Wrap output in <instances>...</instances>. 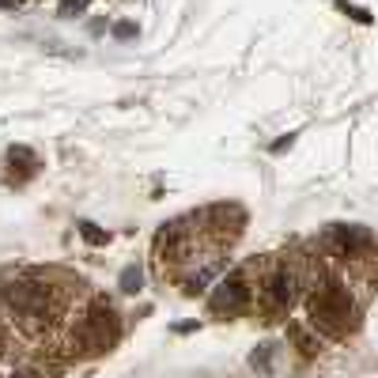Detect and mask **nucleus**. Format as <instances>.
Returning a JSON list of instances; mask_svg holds the SVG:
<instances>
[{
    "label": "nucleus",
    "mask_w": 378,
    "mask_h": 378,
    "mask_svg": "<svg viewBox=\"0 0 378 378\" xmlns=\"http://www.w3.org/2000/svg\"><path fill=\"white\" fill-rule=\"evenodd\" d=\"M238 224L242 212L227 209V204H216V209H204L201 216L167 224L155 238V253H152L159 280H174L189 295L201 291L224 265V250L238 238L242 231Z\"/></svg>",
    "instance_id": "1"
},
{
    "label": "nucleus",
    "mask_w": 378,
    "mask_h": 378,
    "mask_svg": "<svg viewBox=\"0 0 378 378\" xmlns=\"http://www.w3.org/2000/svg\"><path fill=\"white\" fill-rule=\"evenodd\" d=\"M72 291H80V284H53L46 276H23V280H11L0 291V303H4V314L11 318V325L19 333H27L34 340H46V337H57L65 333L72 322H76V310L72 314Z\"/></svg>",
    "instance_id": "2"
},
{
    "label": "nucleus",
    "mask_w": 378,
    "mask_h": 378,
    "mask_svg": "<svg viewBox=\"0 0 378 378\" xmlns=\"http://www.w3.org/2000/svg\"><path fill=\"white\" fill-rule=\"evenodd\" d=\"M117 333H121V325H117L114 307H110V303H88V307L76 314V322H72L65 345L72 352H80V356H99V352L114 348Z\"/></svg>",
    "instance_id": "3"
},
{
    "label": "nucleus",
    "mask_w": 378,
    "mask_h": 378,
    "mask_svg": "<svg viewBox=\"0 0 378 378\" xmlns=\"http://www.w3.org/2000/svg\"><path fill=\"white\" fill-rule=\"evenodd\" d=\"M310 322L314 329H322L325 337H345L356 325V303H352L348 288L340 284H318L310 291Z\"/></svg>",
    "instance_id": "4"
},
{
    "label": "nucleus",
    "mask_w": 378,
    "mask_h": 378,
    "mask_svg": "<svg viewBox=\"0 0 378 378\" xmlns=\"http://www.w3.org/2000/svg\"><path fill=\"white\" fill-rule=\"evenodd\" d=\"M253 276V265L250 269H238V273H231L224 284H219L212 291V314H242L246 307H253V291H258V280H250Z\"/></svg>",
    "instance_id": "5"
},
{
    "label": "nucleus",
    "mask_w": 378,
    "mask_h": 378,
    "mask_svg": "<svg viewBox=\"0 0 378 378\" xmlns=\"http://www.w3.org/2000/svg\"><path fill=\"white\" fill-rule=\"evenodd\" d=\"M88 4H91V0H57V16L61 19H76V16L88 11Z\"/></svg>",
    "instance_id": "6"
},
{
    "label": "nucleus",
    "mask_w": 378,
    "mask_h": 378,
    "mask_svg": "<svg viewBox=\"0 0 378 378\" xmlns=\"http://www.w3.org/2000/svg\"><path fill=\"white\" fill-rule=\"evenodd\" d=\"M121 291H129V295H132V291H140V269H137V265H129V269L121 273Z\"/></svg>",
    "instance_id": "7"
},
{
    "label": "nucleus",
    "mask_w": 378,
    "mask_h": 378,
    "mask_svg": "<svg viewBox=\"0 0 378 378\" xmlns=\"http://www.w3.org/2000/svg\"><path fill=\"white\" fill-rule=\"evenodd\" d=\"M273 352H276V345H261V352H253V367H261V371H269L273 367Z\"/></svg>",
    "instance_id": "8"
},
{
    "label": "nucleus",
    "mask_w": 378,
    "mask_h": 378,
    "mask_svg": "<svg viewBox=\"0 0 378 378\" xmlns=\"http://www.w3.org/2000/svg\"><path fill=\"white\" fill-rule=\"evenodd\" d=\"M333 4H337L340 11H348L352 19H359V23H371V16H367V11H363V8H356V4H348V0H333Z\"/></svg>",
    "instance_id": "9"
},
{
    "label": "nucleus",
    "mask_w": 378,
    "mask_h": 378,
    "mask_svg": "<svg viewBox=\"0 0 378 378\" xmlns=\"http://www.w3.org/2000/svg\"><path fill=\"white\" fill-rule=\"evenodd\" d=\"M80 231H83V238H88V242H95V246H99V242H106V235H103L95 224H80Z\"/></svg>",
    "instance_id": "10"
},
{
    "label": "nucleus",
    "mask_w": 378,
    "mask_h": 378,
    "mask_svg": "<svg viewBox=\"0 0 378 378\" xmlns=\"http://www.w3.org/2000/svg\"><path fill=\"white\" fill-rule=\"evenodd\" d=\"M137 23H117V27H114V38H137Z\"/></svg>",
    "instance_id": "11"
},
{
    "label": "nucleus",
    "mask_w": 378,
    "mask_h": 378,
    "mask_svg": "<svg viewBox=\"0 0 378 378\" xmlns=\"http://www.w3.org/2000/svg\"><path fill=\"white\" fill-rule=\"evenodd\" d=\"M23 4V0H0V8H8V11H16Z\"/></svg>",
    "instance_id": "12"
},
{
    "label": "nucleus",
    "mask_w": 378,
    "mask_h": 378,
    "mask_svg": "<svg viewBox=\"0 0 378 378\" xmlns=\"http://www.w3.org/2000/svg\"><path fill=\"white\" fill-rule=\"evenodd\" d=\"M0 378H34V374H27V371H16V374H0Z\"/></svg>",
    "instance_id": "13"
}]
</instances>
